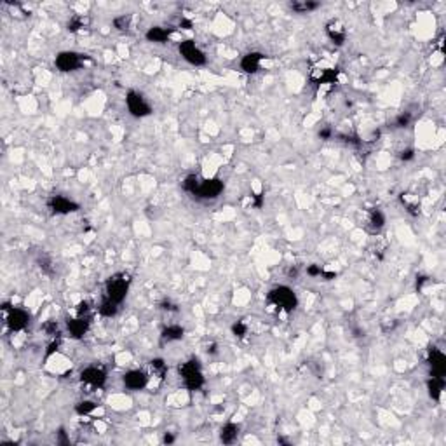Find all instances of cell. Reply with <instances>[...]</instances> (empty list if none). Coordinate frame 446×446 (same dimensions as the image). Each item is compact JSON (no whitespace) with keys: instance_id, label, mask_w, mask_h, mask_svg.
<instances>
[{"instance_id":"ab89813d","label":"cell","mask_w":446,"mask_h":446,"mask_svg":"<svg viewBox=\"0 0 446 446\" xmlns=\"http://www.w3.org/2000/svg\"><path fill=\"white\" fill-rule=\"evenodd\" d=\"M162 309H164V311H173V312H175L176 311V305H175V303L169 302V300H166V302H162Z\"/></svg>"},{"instance_id":"ffe728a7","label":"cell","mask_w":446,"mask_h":446,"mask_svg":"<svg viewBox=\"0 0 446 446\" xmlns=\"http://www.w3.org/2000/svg\"><path fill=\"white\" fill-rule=\"evenodd\" d=\"M185 334V330L178 324H171L162 330V342H176V340H181Z\"/></svg>"},{"instance_id":"44dd1931","label":"cell","mask_w":446,"mask_h":446,"mask_svg":"<svg viewBox=\"0 0 446 446\" xmlns=\"http://www.w3.org/2000/svg\"><path fill=\"white\" fill-rule=\"evenodd\" d=\"M169 35H171V30H166L162 26H154L147 32V39L150 42H157V44H164L169 39Z\"/></svg>"},{"instance_id":"ac0fdd59","label":"cell","mask_w":446,"mask_h":446,"mask_svg":"<svg viewBox=\"0 0 446 446\" xmlns=\"http://www.w3.org/2000/svg\"><path fill=\"white\" fill-rule=\"evenodd\" d=\"M237 436H239V425H237V424L228 422L222 427L220 439H222V443H225V445H232V443L237 439Z\"/></svg>"},{"instance_id":"484cf974","label":"cell","mask_w":446,"mask_h":446,"mask_svg":"<svg viewBox=\"0 0 446 446\" xmlns=\"http://www.w3.org/2000/svg\"><path fill=\"white\" fill-rule=\"evenodd\" d=\"M150 370H152V373L156 375L157 379H160V380H162L167 373V366H166V362H164L162 359H152Z\"/></svg>"},{"instance_id":"4dcf8cb0","label":"cell","mask_w":446,"mask_h":446,"mask_svg":"<svg viewBox=\"0 0 446 446\" xmlns=\"http://www.w3.org/2000/svg\"><path fill=\"white\" fill-rule=\"evenodd\" d=\"M232 333H234L235 336H237V338H243L244 334L247 333V326H246L244 323H241V321H239V323H235L234 326H232Z\"/></svg>"},{"instance_id":"74e56055","label":"cell","mask_w":446,"mask_h":446,"mask_svg":"<svg viewBox=\"0 0 446 446\" xmlns=\"http://www.w3.org/2000/svg\"><path fill=\"white\" fill-rule=\"evenodd\" d=\"M253 199H255V206L256 207H262L263 206V201H265V195H263V194H256V195H253Z\"/></svg>"},{"instance_id":"8d00e7d4","label":"cell","mask_w":446,"mask_h":446,"mask_svg":"<svg viewBox=\"0 0 446 446\" xmlns=\"http://www.w3.org/2000/svg\"><path fill=\"white\" fill-rule=\"evenodd\" d=\"M58 443H60V445H70V439L67 438V434H65L63 429L58 432Z\"/></svg>"},{"instance_id":"f546056e","label":"cell","mask_w":446,"mask_h":446,"mask_svg":"<svg viewBox=\"0 0 446 446\" xmlns=\"http://www.w3.org/2000/svg\"><path fill=\"white\" fill-rule=\"evenodd\" d=\"M411 122V115L408 113V112H404V113H401V115L396 117V128H406L408 124Z\"/></svg>"},{"instance_id":"836d02e7","label":"cell","mask_w":446,"mask_h":446,"mask_svg":"<svg viewBox=\"0 0 446 446\" xmlns=\"http://www.w3.org/2000/svg\"><path fill=\"white\" fill-rule=\"evenodd\" d=\"M307 274L312 275V277H317V275L323 274V267L321 265H309L307 267Z\"/></svg>"},{"instance_id":"ba28073f","label":"cell","mask_w":446,"mask_h":446,"mask_svg":"<svg viewBox=\"0 0 446 446\" xmlns=\"http://www.w3.org/2000/svg\"><path fill=\"white\" fill-rule=\"evenodd\" d=\"M80 382L89 387H94V389H100L107 382V373L98 366H88L86 370L80 371Z\"/></svg>"},{"instance_id":"8fae6325","label":"cell","mask_w":446,"mask_h":446,"mask_svg":"<svg viewBox=\"0 0 446 446\" xmlns=\"http://www.w3.org/2000/svg\"><path fill=\"white\" fill-rule=\"evenodd\" d=\"M427 361H429L430 371H432V377H445L446 373V357L439 349L436 347H430L429 349V356H427Z\"/></svg>"},{"instance_id":"9c48e42d","label":"cell","mask_w":446,"mask_h":446,"mask_svg":"<svg viewBox=\"0 0 446 446\" xmlns=\"http://www.w3.org/2000/svg\"><path fill=\"white\" fill-rule=\"evenodd\" d=\"M222 192H223V181L220 178L204 179V181H201L199 190H197L195 197H201V199H216Z\"/></svg>"},{"instance_id":"d6986e66","label":"cell","mask_w":446,"mask_h":446,"mask_svg":"<svg viewBox=\"0 0 446 446\" xmlns=\"http://www.w3.org/2000/svg\"><path fill=\"white\" fill-rule=\"evenodd\" d=\"M427 387H429V396L434 401H438L441 398V392L445 389V377H432L430 375V380L427 382Z\"/></svg>"},{"instance_id":"8992f818","label":"cell","mask_w":446,"mask_h":446,"mask_svg":"<svg viewBox=\"0 0 446 446\" xmlns=\"http://www.w3.org/2000/svg\"><path fill=\"white\" fill-rule=\"evenodd\" d=\"M178 51H179V54L183 56V60L188 61L190 65L201 67V65L206 63V56H204V52L195 45L194 40H183V42H179Z\"/></svg>"},{"instance_id":"b9f144b4","label":"cell","mask_w":446,"mask_h":446,"mask_svg":"<svg viewBox=\"0 0 446 446\" xmlns=\"http://www.w3.org/2000/svg\"><path fill=\"white\" fill-rule=\"evenodd\" d=\"M173 441H175V436H173V434H166V436H164V443H166V445H171Z\"/></svg>"},{"instance_id":"30bf717a","label":"cell","mask_w":446,"mask_h":446,"mask_svg":"<svg viewBox=\"0 0 446 446\" xmlns=\"http://www.w3.org/2000/svg\"><path fill=\"white\" fill-rule=\"evenodd\" d=\"M47 206L56 215H68V213H73L79 209V204L70 201L65 195H52L51 199H49Z\"/></svg>"},{"instance_id":"7bdbcfd3","label":"cell","mask_w":446,"mask_h":446,"mask_svg":"<svg viewBox=\"0 0 446 446\" xmlns=\"http://www.w3.org/2000/svg\"><path fill=\"white\" fill-rule=\"evenodd\" d=\"M321 275H323V277H326L328 281H330V279L336 277V274H334V272H324V270H323V274H321Z\"/></svg>"},{"instance_id":"d590c367","label":"cell","mask_w":446,"mask_h":446,"mask_svg":"<svg viewBox=\"0 0 446 446\" xmlns=\"http://www.w3.org/2000/svg\"><path fill=\"white\" fill-rule=\"evenodd\" d=\"M58 347H60V340H54V342L49 345V351L45 352V357H49V356H52L56 351H58Z\"/></svg>"},{"instance_id":"83f0119b","label":"cell","mask_w":446,"mask_h":446,"mask_svg":"<svg viewBox=\"0 0 446 446\" xmlns=\"http://www.w3.org/2000/svg\"><path fill=\"white\" fill-rule=\"evenodd\" d=\"M113 26L117 28V30H120V32H126V30H129V26H131V16H119L113 20Z\"/></svg>"},{"instance_id":"f35d334b","label":"cell","mask_w":446,"mask_h":446,"mask_svg":"<svg viewBox=\"0 0 446 446\" xmlns=\"http://www.w3.org/2000/svg\"><path fill=\"white\" fill-rule=\"evenodd\" d=\"M331 134H333V131H331L330 128L323 129V131H319V136H321L323 139H330V138H331Z\"/></svg>"},{"instance_id":"277c9868","label":"cell","mask_w":446,"mask_h":446,"mask_svg":"<svg viewBox=\"0 0 446 446\" xmlns=\"http://www.w3.org/2000/svg\"><path fill=\"white\" fill-rule=\"evenodd\" d=\"M126 105H128V110L133 117L136 119H141V117L150 115L152 107L148 105V101L145 100L143 94H139L136 91H129L126 96Z\"/></svg>"},{"instance_id":"7a4b0ae2","label":"cell","mask_w":446,"mask_h":446,"mask_svg":"<svg viewBox=\"0 0 446 446\" xmlns=\"http://www.w3.org/2000/svg\"><path fill=\"white\" fill-rule=\"evenodd\" d=\"M179 377L183 380L185 387L188 390H199L204 385V377L201 371V364L197 359H190V361L183 362L179 366Z\"/></svg>"},{"instance_id":"52a82bcc","label":"cell","mask_w":446,"mask_h":446,"mask_svg":"<svg viewBox=\"0 0 446 446\" xmlns=\"http://www.w3.org/2000/svg\"><path fill=\"white\" fill-rule=\"evenodd\" d=\"M82 54L79 52H73V51H63L60 54L56 56V68L61 70V72H73L77 68L82 67Z\"/></svg>"},{"instance_id":"4fadbf2b","label":"cell","mask_w":446,"mask_h":446,"mask_svg":"<svg viewBox=\"0 0 446 446\" xmlns=\"http://www.w3.org/2000/svg\"><path fill=\"white\" fill-rule=\"evenodd\" d=\"M89 323H91L89 317H80V315H77L75 319H68V331L72 334V338H82L84 334L88 333Z\"/></svg>"},{"instance_id":"5bb4252c","label":"cell","mask_w":446,"mask_h":446,"mask_svg":"<svg viewBox=\"0 0 446 446\" xmlns=\"http://www.w3.org/2000/svg\"><path fill=\"white\" fill-rule=\"evenodd\" d=\"M326 35L330 37V40L333 42V44L336 45H342L343 42H345V28H343V24L340 23L338 20H331L330 23L326 24Z\"/></svg>"},{"instance_id":"5b68a950","label":"cell","mask_w":446,"mask_h":446,"mask_svg":"<svg viewBox=\"0 0 446 446\" xmlns=\"http://www.w3.org/2000/svg\"><path fill=\"white\" fill-rule=\"evenodd\" d=\"M2 311H4V314H5V324H7L12 331H21L28 326L30 315H28L24 311L9 307V303H4V305H2Z\"/></svg>"},{"instance_id":"e0dca14e","label":"cell","mask_w":446,"mask_h":446,"mask_svg":"<svg viewBox=\"0 0 446 446\" xmlns=\"http://www.w3.org/2000/svg\"><path fill=\"white\" fill-rule=\"evenodd\" d=\"M338 70H319L317 73L312 75V82L315 86H323V84H334L338 79Z\"/></svg>"},{"instance_id":"f1b7e54d","label":"cell","mask_w":446,"mask_h":446,"mask_svg":"<svg viewBox=\"0 0 446 446\" xmlns=\"http://www.w3.org/2000/svg\"><path fill=\"white\" fill-rule=\"evenodd\" d=\"M94 410H96V402H92V401H80L75 406V411L79 415H89Z\"/></svg>"},{"instance_id":"7c38bea8","label":"cell","mask_w":446,"mask_h":446,"mask_svg":"<svg viewBox=\"0 0 446 446\" xmlns=\"http://www.w3.org/2000/svg\"><path fill=\"white\" fill-rule=\"evenodd\" d=\"M122 382L131 390H143L148 385V375L141 370H131L124 375Z\"/></svg>"},{"instance_id":"d6a6232c","label":"cell","mask_w":446,"mask_h":446,"mask_svg":"<svg viewBox=\"0 0 446 446\" xmlns=\"http://www.w3.org/2000/svg\"><path fill=\"white\" fill-rule=\"evenodd\" d=\"M82 26H84L82 18H73V20L68 21V30H70V32H77V30H80Z\"/></svg>"},{"instance_id":"1f68e13d","label":"cell","mask_w":446,"mask_h":446,"mask_svg":"<svg viewBox=\"0 0 446 446\" xmlns=\"http://www.w3.org/2000/svg\"><path fill=\"white\" fill-rule=\"evenodd\" d=\"M89 312H91V307L88 302H80L77 305V315H80V317H89Z\"/></svg>"},{"instance_id":"60d3db41","label":"cell","mask_w":446,"mask_h":446,"mask_svg":"<svg viewBox=\"0 0 446 446\" xmlns=\"http://www.w3.org/2000/svg\"><path fill=\"white\" fill-rule=\"evenodd\" d=\"M179 28L190 30V28H192V21H190V20H185V18H181V21H179Z\"/></svg>"},{"instance_id":"603a6c76","label":"cell","mask_w":446,"mask_h":446,"mask_svg":"<svg viewBox=\"0 0 446 446\" xmlns=\"http://www.w3.org/2000/svg\"><path fill=\"white\" fill-rule=\"evenodd\" d=\"M401 202L404 204L406 211L410 213L411 216H418V215H420V202H418L417 197H413V199H411L410 194H402L401 195Z\"/></svg>"},{"instance_id":"cb8c5ba5","label":"cell","mask_w":446,"mask_h":446,"mask_svg":"<svg viewBox=\"0 0 446 446\" xmlns=\"http://www.w3.org/2000/svg\"><path fill=\"white\" fill-rule=\"evenodd\" d=\"M319 7V2H311V0H300V2H293L291 4V9L298 14H305V12H311L315 11Z\"/></svg>"},{"instance_id":"9a60e30c","label":"cell","mask_w":446,"mask_h":446,"mask_svg":"<svg viewBox=\"0 0 446 446\" xmlns=\"http://www.w3.org/2000/svg\"><path fill=\"white\" fill-rule=\"evenodd\" d=\"M265 56L262 52H247L241 60V70L246 73H256L260 70V65H262V60Z\"/></svg>"},{"instance_id":"3957f363","label":"cell","mask_w":446,"mask_h":446,"mask_svg":"<svg viewBox=\"0 0 446 446\" xmlns=\"http://www.w3.org/2000/svg\"><path fill=\"white\" fill-rule=\"evenodd\" d=\"M129 284H131V279H129L128 274H115L112 275L110 279L107 281V296L113 302L120 303L129 291Z\"/></svg>"},{"instance_id":"2e32d148","label":"cell","mask_w":446,"mask_h":446,"mask_svg":"<svg viewBox=\"0 0 446 446\" xmlns=\"http://www.w3.org/2000/svg\"><path fill=\"white\" fill-rule=\"evenodd\" d=\"M383 223H385V216L380 209H371L368 213V218H366V228L368 232L371 234H379L380 230L383 228Z\"/></svg>"},{"instance_id":"4316f807","label":"cell","mask_w":446,"mask_h":446,"mask_svg":"<svg viewBox=\"0 0 446 446\" xmlns=\"http://www.w3.org/2000/svg\"><path fill=\"white\" fill-rule=\"evenodd\" d=\"M39 267L44 274H47V275L54 274V263H52V260L49 258V256H42V258L39 260Z\"/></svg>"},{"instance_id":"6da1fadb","label":"cell","mask_w":446,"mask_h":446,"mask_svg":"<svg viewBox=\"0 0 446 446\" xmlns=\"http://www.w3.org/2000/svg\"><path fill=\"white\" fill-rule=\"evenodd\" d=\"M267 300L270 305L277 307L279 311L284 312H293L298 305V298H296L295 291L288 286H277L274 290L268 291Z\"/></svg>"},{"instance_id":"d4e9b609","label":"cell","mask_w":446,"mask_h":446,"mask_svg":"<svg viewBox=\"0 0 446 446\" xmlns=\"http://www.w3.org/2000/svg\"><path fill=\"white\" fill-rule=\"evenodd\" d=\"M199 185H201V178L197 175H188L187 178L183 179V190L188 192V194H192V195L197 194Z\"/></svg>"},{"instance_id":"e575fe53","label":"cell","mask_w":446,"mask_h":446,"mask_svg":"<svg viewBox=\"0 0 446 446\" xmlns=\"http://www.w3.org/2000/svg\"><path fill=\"white\" fill-rule=\"evenodd\" d=\"M413 157H415L413 148H406V150H402V152H401V159H402V160H411Z\"/></svg>"},{"instance_id":"7402d4cb","label":"cell","mask_w":446,"mask_h":446,"mask_svg":"<svg viewBox=\"0 0 446 446\" xmlns=\"http://www.w3.org/2000/svg\"><path fill=\"white\" fill-rule=\"evenodd\" d=\"M119 305H120V303L113 302V300H110L107 296V298L101 302V305L98 307V311H100V314L105 315V317H113V315L119 312Z\"/></svg>"}]
</instances>
